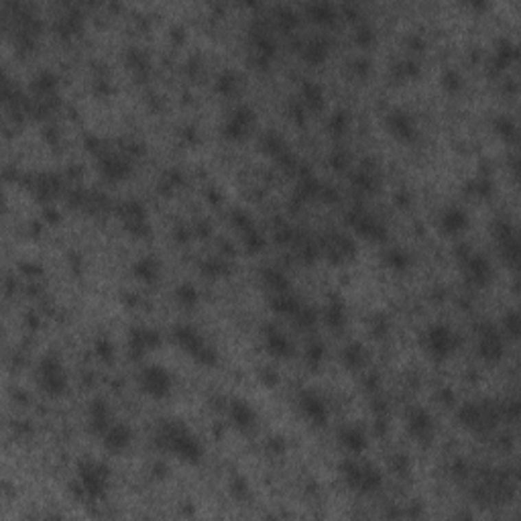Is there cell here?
I'll list each match as a JSON object with an SVG mask.
<instances>
[{"mask_svg": "<svg viewBox=\"0 0 521 521\" xmlns=\"http://www.w3.org/2000/svg\"><path fill=\"white\" fill-rule=\"evenodd\" d=\"M155 442L161 450L187 464H198L204 456V446L200 438L179 419L161 421L155 432Z\"/></svg>", "mask_w": 521, "mask_h": 521, "instance_id": "1", "label": "cell"}, {"mask_svg": "<svg viewBox=\"0 0 521 521\" xmlns=\"http://www.w3.org/2000/svg\"><path fill=\"white\" fill-rule=\"evenodd\" d=\"M111 478H113V474H111L108 464H104L102 461L86 459V461L78 463L73 487L80 493V497L90 499V501H98L108 493Z\"/></svg>", "mask_w": 521, "mask_h": 521, "instance_id": "2", "label": "cell"}, {"mask_svg": "<svg viewBox=\"0 0 521 521\" xmlns=\"http://www.w3.org/2000/svg\"><path fill=\"white\" fill-rule=\"evenodd\" d=\"M343 478L348 487L356 493L371 495L377 493L383 487V472L379 466H375L369 461H362L360 456H348L340 464Z\"/></svg>", "mask_w": 521, "mask_h": 521, "instance_id": "3", "label": "cell"}, {"mask_svg": "<svg viewBox=\"0 0 521 521\" xmlns=\"http://www.w3.org/2000/svg\"><path fill=\"white\" fill-rule=\"evenodd\" d=\"M174 340L177 347H181L196 362L212 367L218 362V350L214 345H210L200 330H196L189 324H177L174 328Z\"/></svg>", "mask_w": 521, "mask_h": 521, "instance_id": "4", "label": "cell"}, {"mask_svg": "<svg viewBox=\"0 0 521 521\" xmlns=\"http://www.w3.org/2000/svg\"><path fill=\"white\" fill-rule=\"evenodd\" d=\"M421 345L434 360H446L459 350L461 338L448 324L436 322L426 328V332L421 336Z\"/></svg>", "mask_w": 521, "mask_h": 521, "instance_id": "5", "label": "cell"}, {"mask_svg": "<svg viewBox=\"0 0 521 521\" xmlns=\"http://www.w3.org/2000/svg\"><path fill=\"white\" fill-rule=\"evenodd\" d=\"M503 409L493 402H468L459 409V419L472 432H487L497 426Z\"/></svg>", "mask_w": 521, "mask_h": 521, "instance_id": "6", "label": "cell"}, {"mask_svg": "<svg viewBox=\"0 0 521 521\" xmlns=\"http://www.w3.org/2000/svg\"><path fill=\"white\" fill-rule=\"evenodd\" d=\"M139 387L151 400H165L174 391V377L161 364H147L139 373Z\"/></svg>", "mask_w": 521, "mask_h": 521, "instance_id": "7", "label": "cell"}, {"mask_svg": "<svg viewBox=\"0 0 521 521\" xmlns=\"http://www.w3.org/2000/svg\"><path fill=\"white\" fill-rule=\"evenodd\" d=\"M37 379H39V385L41 389L51 395V397H59L65 389H67V375H65V369L61 364L58 356L54 354H45L39 362V369H37Z\"/></svg>", "mask_w": 521, "mask_h": 521, "instance_id": "8", "label": "cell"}, {"mask_svg": "<svg viewBox=\"0 0 521 521\" xmlns=\"http://www.w3.org/2000/svg\"><path fill=\"white\" fill-rule=\"evenodd\" d=\"M406 426H407V434L419 442V444H428L432 442L434 434H436V421H434V415L419 406H413L406 415Z\"/></svg>", "mask_w": 521, "mask_h": 521, "instance_id": "9", "label": "cell"}, {"mask_svg": "<svg viewBox=\"0 0 521 521\" xmlns=\"http://www.w3.org/2000/svg\"><path fill=\"white\" fill-rule=\"evenodd\" d=\"M476 350L481 354V358H485L487 362H499L505 354V338L503 332L493 326V324H483L481 332H478V345Z\"/></svg>", "mask_w": 521, "mask_h": 521, "instance_id": "10", "label": "cell"}, {"mask_svg": "<svg viewBox=\"0 0 521 521\" xmlns=\"http://www.w3.org/2000/svg\"><path fill=\"white\" fill-rule=\"evenodd\" d=\"M348 224L358 232L362 238H367V240H375V242L387 240V229H385V224H383L379 218L371 216L367 210H360V208L350 210V214H348Z\"/></svg>", "mask_w": 521, "mask_h": 521, "instance_id": "11", "label": "cell"}, {"mask_svg": "<svg viewBox=\"0 0 521 521\" xmlns=\"http://www.w3.org/2000/svg\"><path fill=\"white\" fill-rule=\"evenodd\" d=\"M161 347V334L159 330L151 326H135L128 332V352L132 358H143L145 354L153 352Z\"/></svg>", "mask_w": 521, "mask_h": 521, "instance_id": "12", "label": "cell"}, {"mask_svg": "<svg viewBox=\"0 0 521 521\" xmlns=\"http://www.w3.org/2000/svg\"><path fill=\"white\" fill-rule=\"evenodd\" d=\"M385 124L389 128V132L402 141V143H413L417 139V122L411 113H407L406 108H393L385 116Z\"/></svg>", "mask_w": 521, "mask_h": 521, "instance_id": "13", "label": "cell"}, {"mask_svg": "<svg viewBox=\"0 0 521 521\" xmlns=\"http://www.w3.org/2000/svg\"><path fill=\"white\" fill-rule=\"evenodd\" d=\"M297 406H299V411L303 413V417L308 421H312L314 426H324L328 421L326 400L316 389H303L297 397Z\"/></svg>", "mask_w": 521, "mask_h": 521, "instance_id": "14", "label": "cell"}, {"mask_svg": "<svg viewBox=\"0 0 521 521\" xmlns=\"http://www.w3.org/2000/svg\"><path fill=\"white\" fill-rule=\"evenodd\" d=\"M255 124V113L251 106L242 104L238 108H234L229 118L224 120V126H222V135L229 139V141H242L251 128Z\"/></svg>", "mask_w": 521, "mask_h": 521, "instance_id": "15", "label": "cell"}, {"mask_svg": "<svg viewBox=\"0 0 521 521\" xmlns=\"http://www.w3.org/2000/svg\"><path fill=\"white\" fill-rule=\"evenodd\" d=\"M464 277L470 286L485 288L493 277V269H491L489 259L481 253H470L464 259Z\"/></svg>", "mask_w": 521, "mask_h": 521, "instance_id": "16", "label": "cell"}, {"mask_svg": "<svg viewBox=\"0 0 521 521\" xmlns=\"http://www.w3.org/2000/svg\"><path fill=\"white\" fill-rule=\"evenodd\" d=\"M495 238H497V244L501 246L503 257L509 263H518V259H520V240H518V232H516L513 224L509 220L501 218V220L495 222Z\"/></svg>", "mask_w": 521, "mask_h": 521, "instance_id": "17", "label": "cell"}, {"mask_svg": "<svg viewBox=\"0 0 521 521\" xmlns=\"http://www.w3.org/2000/svg\"><path fill=\"white\" fill-rule=\"evenodd\" d=\"M263 338H265V348L271 356L275 358H290L291 354L295 352L293 343L290 340V336L277 328L275 324H267L263 330Z\"/></svg>", "mask_w": 521, "mask_h": 521, "instance_id": "18", "label": "cell"}, {"mask_svg": "<svg viewBox=\"0 0 521 521\" xmlns=\"http://www.w3.org/2000/svg\"><path fill=\"white\" fill-rule=\"evenodd\" d=\"M338 440L340 446H345L350 456H360L367 446H369V438L367 432L358 426V424H347L338 430Z\"/></svg>", "mask_w": 521, "mask_h": 521, "instance_id": "19", "label": "cell"}, {"mask_svg": "<svg viewBox=\"0 0 521 521\" xmlns=\"http://www.w3.org/2000/svg\"><path fill=\"white\" fill-rule=\"evenodd\" d=\"M102 436H104L102 444H104V448H106L111 454H120V452H124V450L130 446V442H132V430H130L126 424H122V421L111 424L108 430H106Z\"/></svg>", "mask_w": 521, "mask_h": 521, "instance_id": "20", "label": "cell"}, {"mask_svg": "<svg viewBox=\"0 0 521 521\" xmlns=\"http://www.w3.org/2000/svg\"><path fill=\"white\" fill-rule=\"evenodd\" d=\"M468 214L464 212L461 206H448L442 210L440 218H438V227L444 234H450V236H456L468 229Z\"/></svg>", "mask_w": 521, "mask_h": 521, "instance_id": "21", "label": "cell"}, {"mask_svg": "<svg viewBox=\"0 0 521 521\" xmlns=\"http://www.w3.org/2000/svg\"><path fill=\"white\" fill-rule=\"evenodd\" d=\"M229 415H231L232 424L242 432L253 430L257 424V411L253 409L248 402H244L240 397H232L229 402Z\"/></svg>", "mask_w": 521, "mask_h": 521, "instance_id": "22", "label": "cell"}, {"mask_svg": "<svg viewBox=\"0 0 521 521\" xmlns=\"http://www.w3.org/2000/svg\"><path fill=\"white\" fill-rule=\"evenodd\" d=\"M159 273H161V265H159V261H157L155 257H151V255L141 257V259L132 265V275H135L139 281L147 283V286L155 283L157 277H159Z\"/></svg>", "mask_w": 521, "mask_h": 521, "instance_id": "23", "label": "cell"}, {"mask_svg": "<svg viewBox=\"0 0 521 521\" xmlns=\"http://www.w3.org/2000/svg\"><path fill=\"white\" fill-rule=\"evenodd\" d=\"M122 218H124L128 231L141 232V234L147 232V229H145V208L139 202H126L122 206Z\"/></svg>", "mask_w": 521, "mask_h": 521, "instance_id": "24", "label": "cell"}, {"mask_svg": "<svg viewBox=\"0 0 521 521\" xmlns=\"http://www.w3.org/2000/svg\"><path fill=\"white\" fill-rule=\"evenodd\" d=\"M111 411L102 400H94L90 407V428L94 434H104L111 426Z\"/></svg>", "mask_w": 521, "mask_h": 521, "instance_id": "25", "label": "cell"}, {"mask_svg": "<svg viewBox=\"0 0 521 521\" xmlns=\"http://www.w3.org/2000/svg\"><path fill=\"white\" fill-rule=\"evenodd\" d=\"M367 358H369V354H367V348L362 347L360 343H348L347 347L343 348V352H340V360H343V364L350 369V371H358V369H362L364 367V362H367Z\"/></svg>", "mask_w": 521, "mask_h": 521, "instance_id": "26", "label": "cell"}, {"mask_svg": "<svg viewBox=\"0 0 521 521\" xmlns=\"http://www.w3.org/2000/svg\"><path fill=\"white\" fill-rule=\"evenodd\" d=\"M324 320L328 322V326H330L332 330L345 328V324H347V305H345V301L338 299V297H332L330 303L326 305Z\"/></svg>", "mask_w": 521, "mask_h": 521, "instance_id": "27", "label": "cell"}, {"mask_svg": "<svg viewBox=\"0 0 521 521\" xmlns=\"http://www.w3.org/2000/svg\"><path fill=\"white\" fill-rule=\"evenodd\" d=\"M271 308L277 312V314H283V316H293L301 310V303L299 299L291 293V291H283V293H273L271 295Z\"/></svg>", "mask_w": 521, "mask_h": 521, "instance_id": "28", "label": "cell"}, {"mask_svg": "<svg viewBox=\"0 0 521 521\" xmlns=\"http://www.w3.org/2000/svg\"><path fill=\"white\" fill-rule=\"evenodd\" d=\"M328 47H330L328 39H324V37H312L305 43V47H303V59L318 65V63H322L324 59L328 58Z\"/></svg>", "mask_w": 521, "mask_h": 521, "instance_id": "29", "label": "cell"}, {"mask_svg": "<svg viewBox=\"0 0 521 521\" xmlns=\"http://www.w3.org/2000/svg\"><path fill=\"white\" fill-rule=\"evenodd\" d=\"M301 98H303V104L310 108V111H322L324 108V90L320 84L316 82H305L301 86Z\"/></svg>", "mask_w": 521, "mask_h": 521, "instance_id": "30", "label": "cell"}, {"mask_svg": "<svg viewBox=\"0 0 521 521\" xmlns=\"http://www.w3.org/2000/svg\"><path fill=\"white\" fill-rule=\"evenodd\" d=\"M100 170H102V174L106 175L108 179H122V177H126L128 172H130V167H128V163L120 157V155H106L104 159H102V163H100Z\"/></svg>", "mask_w": 521, "mask_h": 521, "instance_id": "31", "label": "cell"}, {"mask_svg": "<svg viewBox=\"0 0 521 521\" xmlns=\"http://www.w3.org/2000/svg\"><path fill=\"white\" fill-rule=\"evenodd\" d=\"M305 12L316 23H322V25H330V23L336 21V8L330 2H310L305 6Z\"/></svg>", "mask_w": 521, "mask_h": 521, "instance_id": "32", "label": "cell"}, {"mask_svg": "<svg viewBox=\"0 0 521 521\" xmlns=\"http://www.w3.org/2000/svg\"><path fill=\"white\" fill-rule=\"evenodd\" d=\"M493 128H495V132L503 141H507V143H516L518 141V124H516V120L511 116H497L493 120Z\"/></svg>", "mask_w": 521, "mask_h": 521, "instance_id": "33", "label": "cell"}, {"mask_svg": "<svg viewBox=\"0 0 521 521\" xmlns=\"http://www.w3.org/2000/svg\"><path fill=\"white\" fill-rule=\"evenodd\" d=\"M383 261L393 271H406L407 267H409V263H411L409 255H407L404 248H400V246H389L383 253Z\"/></svg>", "mask_w": 521, "mask_h": 521, "instance_id": "34", "label": "cell"}, {"mask_svg": "<svg viewBox=\"0 0 521 521\" xmlns=\"http://www.w3.org/2000/svg\"><path fill=\"white\" fill-rule=\"evenodd\" d=\"M263 281H265V286L271 290V293L290 291V281H288V277H286L279 269H275V267L263 269Z\"/></svg>", "mask_w": 521, "mask_h": 521, "instance_id": "35", "label": "cell"}, {"mask_svg": "<svg viewBox=\"0 0 521 521\" xmlns=\"http://www.w3.org/2000/svg\"><path fill=\"white\" fill-rule=\"evenodd\" d=\"M516 56H518V47H516L513 41L501 39V41L497 43V49H495V63H497L499 67H507V65L516 59Z\"/></svg>", "mask_w": 521, "mask_h": 521, "instance_id": "36", "label": "cell"}, {"mask_svg": "<svg viewBox=\"0 0 521 521\" xmlns=\"http://www.w3.org/2000/svg\"><path fill=\"white\" fill-rule=\"evenodd\" d=\"M324 356H326V348H324V345H322L320 340H310V345L305 348V362H308L310 367L318 369V367L322 364Z\"/></svg>", "mask_w": 521, "mask_h": 521, "instance_id": "37", "label": "cell"}, {"mask_svg": "<svg viewBox=\"0 0 521 521\" xmlns=\"http://www.w3.org/2000/svg\"><path fill=\"white\" fill-rule=\"evenodd\" d=\"M238 76H236V71H232V69H227V71H222L220 76H218V82H216V90L220 92V94H224V96H229L232 94L236 88H238Z\"/></svg>", "mask_w": 521, "mask_h": 521, "instance_id": "38", "label": "cell"}, {"mask_svg": "<svg viewBox=\"0 0 521 521\" xmlns=\"http://www.w3.org/2000/svg\"><path fill=\"white\" fill-rule=\"evenodd\" d=\"M175 297H177V301H179L181 305H185V308H194V305L198 303V299H200L198 290H196L192 283H181V286L175 290Z\"/></svg>", "mask_w": 521, "mask_h": 521, "instance_id": "39", "label": "cell"}, {"mask_svg": "<svg viewBox=\"0 0 521 521\" xmlns=\"http://www.w3.org/2000/svg\"><path fill=\"white\" fill-rule=\"evenodd\" d=\"M503 330H505V334H507L511 340H518V336H520V330H521L520 312L511 310V312H507V314H505V318H503Z\"/></svg>", "mask_w": 521, "mask_h": 521, "instance_id": "40", "label": "cell"}, {"mask_svg": "<svg viewBox=\"0 0 521 521\" xmlns=\"http://www.w3.org/2000/svg\"><path fill=\"white\" fill-rule=\"evenodd\" d=\"M348 124H350V116H348L347 111H336L328 120V126L334 135H343L348 128Z\"/></svg>", "mask_w": 521, "mask_h": 521, "instance_id": "41", "label": "cell"}, {"mask_svg": "<svg viewBox=\"0 0 521 521\" xmlns=\"http://www.w3.org/2000/svg\"><path fill=\"white\" fill-rule=\"evenodd\" d=\"M56 86H58V78H56L51 71H41V73L35 78V88H37L39 92H43V94L51 92Z\"/></svg>", "mask_w": 521, "mask_h": 521, "instance_id": "42", "label": "cell"}, {"mask_svg": "<svg viewBox=\"0 0 521 521\" xmlns=\"http://www.w3.org/2000/svg\"><path fill=\"white\" fill-rule=\"evenodd\" d=\"M94 350H96V354H98V358H102L104 362H108V360L113 358V354H115L113 343H111L108 338H104V336L96 338V343H94Z\"/></svg>", "mask_w": 521, "mask_h": 521, "instance_id": "43", "label": "cell"}, {"mask_svg": "<svg viewBox=\"0 0 521 521\" xmlns=\"http://www.w3.org/2000/svg\"><path fill=\"white\" fill-rule=\"evenodd\" d=\"M442 86H444L446 90H450V92L461 90V88H463V78H461V73H459L456 69H448V71H444Z\"/></svg>", "mask_w": 521, "mask_h": 521, "instance_id": "44", "label": "cell"}, {"mask_svg": "<svg viewBox=\"0 0 521 521\" xmlns=\"http://www.w3.org/2000/svg\"><path fill=\"white\" fill-rule=\"evenodd\" d=\"M466 192L472 194V196H487V194L491 192V183H489V179L476 177V179H470V181H468Z\"/></svg>", "mask_w": 521, "mask_h": 521, "instance_id": "45", "label": "cell"}, {"mask_svg": "<svg viewBox=\"0 0 521 521\" xmlns=\"http://www.w3.org/2000/svg\"><path fill=\"white\" fill-rule=\"evenodd\" d=\"M231 491L236 499H246L248 497V483H246V478L234 476L231 483Z\"/></svg>", "mask_w": 521, "mask_h": 521, "instance_id": "46", "label": "cell"}, {"mask_svg": "<svg viewBox=\"0 0 521 521\" xmlns=\"http://www.w3.org/2000/svg\"><path fill=\"white\" fill-rule=\"evenodd\" d=\"M373 39H375V33H373V29H371L369 25H360V27L356 29V43H360V45H371Z\"/></svg>", "mask_w": 521, "mask_h": 521, "instance_id": "47", "label": "cell"}, {"mask_svg": "<svg viewBox=\"0 0 521 521\" xmlns=\"http://www.w3.org/2000/svg\"><path fill=\"white\" fill-rule=\"evenodd\" d=\"M277 21L279 23H283L286 27H291V25H295V12L293 10H290V8H279L277 10Z\"/></svg>", "mask_w": 521, "mask_h": 521, "instance_id": "48", "label": "cell"}, {"mask_svg": "<svg viewBox=\"0 0 521 521\" xmlns=\"http://www.w3.org/2000/svg\"><path fill=\"white\" fill-rule=\"evenodd\" d=\"M269 448H271L275 454H283V452L288 450V444H286V440H283L281 436H273V438L269 440Z\"/></svg>", "mask_w": 521, "mask_h": 521, "instance_id": "49", "label": "cell"}, {"mask_svg": "<svg viewBox=\"0 0 521 521\" xmlns=\"http://www.w3.org/2000/svg\"><path fill=\"white\" fill-rule=\"evenodd\" d=\"M348 161V155L347 153H343V151H336V155H332V163H334V167H345Z\"/></svg>", "mask_w": 521, "mask_h": 521, "instance_id": "50", "label": "cell"}]
</instances>
